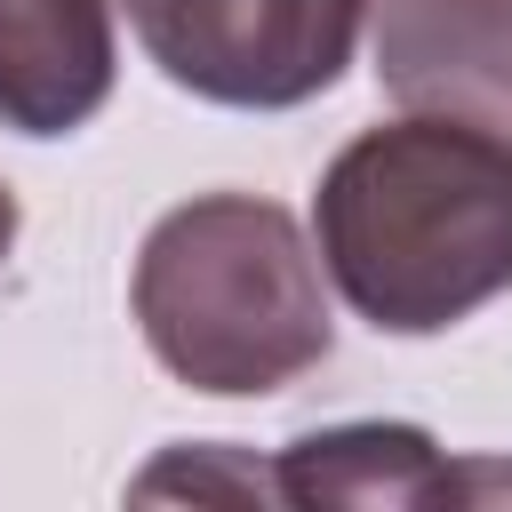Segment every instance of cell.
Segmentation results:
<instances>
[{"mask_svg":"<svg viewBox=\"0 0 512 512\" xmlns=\"http://www.w3.org/2000/svg\"><path fill=\"white\" fill-rule=\"evenodd\" d=\"M272 488H280V504H360V512H384V504H464V480L440 456V440L424 424H384V416L376 424L296 432L272 456Z\"/></svg>","mask_w":512,"mask_h":512,"instance_id":"6","label":"cell"},{"mask_svg":"<svg viewBox=\"0 0 512 512\" xmlns=\"http://www.w3.org/2000/svg\"><path fill=\"white\" fill-rule=\"evenodd\" d=\"M120 0H0V128L72 136L112 104Z\"/></svg>","mask_w":512,"mask_h":512,"instance_id":"5","label":"cell"},{"mask_svg":"<svg viewBox=\"0 0 512 512\" xmlns=\"http://www.w3.org/2000/svg\"><path fill=\"white\" fill-rule=\"evenodd\" d=\"M456 480H464V504L512 496V464H504V456H472V464H456Z\"/></svg>","mask_w":512,"mask_h":512,"instance_id":"8","label":"cell"},{"mask_svg":"<svg viewBox=\"0 0 512 512\" xmlns=\"http://www.w3.org/2000/svg\"><path fill=\"white\" fill-rule=\"evenodd\" d=\"M152 360L208 400H264L336 352L320 248L264 192L176 200L128 272Z\"/></svg>","mask_w":512,"mask_h":512,"instance_id":"2","label":"cell"},{"mask_svg":"<svg viewBox=\"0 0 512 512\" xmlns=\"http://www.w3.org/2000/svg\"><path fill=\"white\" fill-rule=\"evenodd\" d=\"M376 88L512 144V0H376Z\"/></svg>","mask_w":512,"mask_h":512,"instance_id":"4","label":"cell"},{"mask_svg":"<svg viewBox=\"0 0 512 512\" xmlns=\"http://www.w3.org/2000/svg\"><path fill=\"white\" fill-rule=\"evenodd\" d=\"M16 232H24V208H16V192L0 184V264H8V248H16Z\"/></svg>","mask_w":512,"mask_h":512,"instance_id":"9","label":"cell"},{"mask_svg":"<svg viewBox=\"0 0 512 512\" xmlns=\"http://www.w3.org/2000/svg\"><path fill=\"white\" fill-rule=\"evenodd\" d=\"M272 496L280 504V488H272V464H256V456H240V448H224V440H192V448H168L144 480H136V496Z\"/></svg>","mask_w":512,"mask_h":512,"instance_id":"7","label":"cell"},{"mask_svg":"<svg viewBox=\"0 0 512 512\" xmlns=\"http://www.w3.org/2000/svg\"><path fill=\"white\" fill-rule=\"evenodd\" d=\"M168 88L224 112H296L328 96L376 0H120Z\"/></svg>","mask_w":512,"mask_h":512,"instance_id":"3","label":"cell"},{"mask_svg":"<svg viewBox=\"0 0 512 512\" xmlns=\"http://www.w3.org/2000/svg\"><path fill=\"white\" fill-rule=\"evenodd\" d=\"M312 248L376 336H448L512 296V144L440 112L360 128L320 168Z\"/></svg>","mask_w":512,"mask_h":512,"instance_id":"1","label":"cell"}]
</instances>
